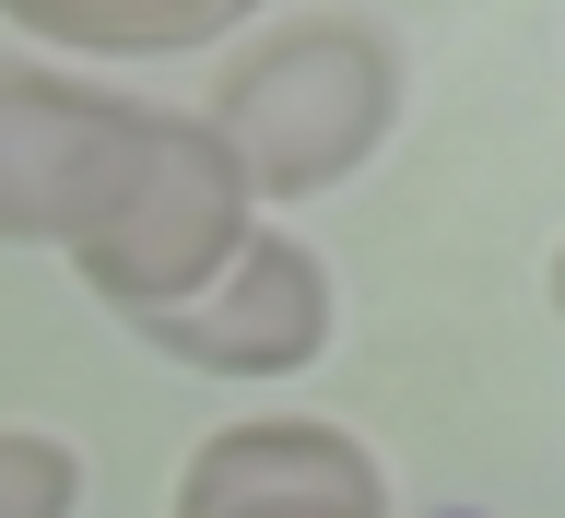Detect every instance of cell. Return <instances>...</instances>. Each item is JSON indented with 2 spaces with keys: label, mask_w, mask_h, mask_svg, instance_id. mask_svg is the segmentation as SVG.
Here are the masks:
<instances>
[{
  "label": "cell",
  "mask_w": 565,
  "mask_h": 518,
  "mask_svg": "<svg viewBox=\"0 0 565 518\" xmlns=\"http://www.w3.org/2000/svg\"><path fill=\"white\" fill-rule=\"evenodd\" d=\"M554 318H565V247H554Z\"/></svg>",
  "instance_id": "7"
},
{
  "label": "cell",
  "mask_w": 565,
  "mask_h": 518,
  "mask_svg": "<svg viewBox=\"0 0 565 518\" xmlns=\"http://www.w3.org/2000/svg\"><path fill=\"white\" fill-rule=\"evenodd\" d=\"M141 342L201 366V378H295V366L330 353V272L295 236H247L212 295L141 318Z\"/></svg>",
  "instance_id": "3"
},
{
  "label": "cell",
  "mask_w": 565,
  "mask_h": 518,
  "mask_svg": "<svg viewBox=\"0 0 565 518\" xmlns=\"http://www.w3.org/2000/svg\"><path fill=\"white\" fill-rule=\"evenodd\" d=\"M388 118H401V47L353 12H307L224 60L201 130L236 154L247 201H318L388 141Z\"/></svg>",
  "instance_id": "1"
},
{
  "label": "cell",
  "mask_w": 565,
  "mask_h": 518,
  "mask_svg": "<svg viewBox=\"0 0 565 518\" xmlns=\"http://www.w3.org/2000/svg\"><path fill=\"white\" fill-rule=\"evenodd\" d=\"M177 518H388V495H377V459L342 424L259 413V424H224L189 459Z\"/></svg>",
  "instance_id": "4"
},
{
  "label": "cell",
  "mask_w": 565,
  "mask_h": 518,
  "mask_svg": "<svg viewBox=\"0 0 565 518\" xmlns=\"http://www.w3.org/2000/svg\"><path fill=\"white\" fill-rule=\"evenodd\" d=\"M0 12L83 60H177V47H212L224 24H247L259 0H0Z\"/></svg>",
  "instance_id": "5"
},
{
  "label": "cell",
  "mask_w": 565,
  "mask_h": 518,
  "mask_svg": "<svg viewBox=\"0 0 565 518\" xmlns=\"http://www.w3.org/2000/svg\"><path fill=\"white\" fill-rule=\"evenodd\" d=\"M71 495H83V459L60 436L0 424V518H71Z\"/></svg>",
  "instance_id": "6"
},
{
  "label": "cell",
  "mask_w": 565,
  "mask_h": 518,
  "mask_svg": "<svg viewBox=\"0 0 565 518\" xmlns=\"http://www.w3.org/2000/svg\"><path fill=\"white\" fill-rule=\"evenodd\" d=\"M177 106L106 95L71 71L0 60V236L12 247H83L118 224V201L141 189V166L166 154Z\"/></svg>",
  "instance_id": "2"
}]
</instances>
